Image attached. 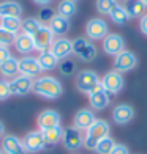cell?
Returning a JSON list of instances; mask_svg holds the SVG:
<instances>
[{"label": "cell", "instance_id": "5b68a950", "mask_svg": "<svg viewBox=\"0 0 147 154\" xmlns=\"http://www.w3.org/2000/svg\"><path fill=\"white\" fill-rule=\"evenodd\" d=\"M100 82L101 80L98 77V74L95 71H92V69H82L76 75V88L84 94H89Z\"/></svg>", "mask_w": 147, "mask_h": 154}, {"label": "cell", "instance_id": "1f68e13d", "mask_svg": "<svg viewBox=\"0 0 147 154\" xmlns=\"http://www.w3.org/2000/svg\"><path fill=\"white\" fill-rule=\"evenodd\" d=\"M119 5L117 0H95V8L100 14H108Z\"/></svg>", "mask_w": 147, "mask_h": 154}, {"label": "cell", "instance_id": "8fae6325", "mask_svg": "<svg viewBox=\"0 0 147 154\" xmlns=\"http://www.w3.org/2000/svg\"><path fill=\"white\" fill-rule=\"evenodd\" d=\"M32 38H33V44H35V51L44 52L51 49L54 39H55V35L51 32V29L47 25H43Z\"/></svg>", "mask_w": 147, "mask_h": 154}, {"label": "cell", "instance_id": "8d00e7d4", "mask_svg": "<svg viewBox=\"0 0 147 154\" xmlns=\"http://www.w3.org/2000/svg\"><path fill=\"white\" fill-rule=\"evenodd\" d=\"M111 154H130V149H128V146L123 145V143H116Z\"/></svg>", "mask_w": 147, "mask_h": 154}, {"label": "cell", "instance_id": "30bf717a", "mask_svg": "<svg viewBox=\"0 0 147 154\" xmlns=\"http://www.w3.org/2000/svg\"><path fill=\"white\" fill-rule=\"evenodd\" d=\"M22 143H24V148H25L27 152H40L47 146L46 140L43 137V132H41L40 129L27 132L24 140H22Z\"/></svg>", "mask_w": 147, "mask_h": 154}, {"label": "cell", "instance_id": "ffe728a7", "mask_svg": "<svg viewBox=\"0 0 147 154\" xmlns=\"http://www.w3.org/2000/svg\"><path fill=\"white\" fill-rule=\"evenodd\" d=\"M47 27L51 29V32L55 35V36H65V35L70 32V19L64 17V16H60V14H55L52 19H51V22L47 24Z\"/></svg>", "mask_w": 147, "mask_h": 154}, {"label": "cell", "instance_id": "836d02e7", "mask_svg": "<svg viewBox=\"0 0 147 154\" xmlns=\"http://www.w3.org/2000/svg\"><path fill=\"white\" fill-rule=\"evenodd\" d=\"M54 16H55V13H54V10L51 8V6H41V10L38 13V19H40V22L43 25L51 22V19Z\"/></svg>", "mask_w": 147, "mask_h": 154}, {"label": "cell", "instance_id": "4dcf8cb0", "mask_svg": "<svg viewBox=\"0 0 147 154\" xmlns=\"http://www.w3.org/2000/svg\"><path fill=\"white\" fill-rule=\"evenodd\" d=\"M116 146V142H114V138H111L109 135L108 137H104L101 138L100 142L96 143L95 146V154H111V151H113V148Z\"/></svg>", "mask_w": 147, "mask_h": 154}, {"label": "cell", "instance_id": "5bb4252c", "mask_svg": "<svg viewBox=\"0 0 147 154\" xmlns=\"http://www.w3.org/2000/svg\"><path fill=\"white\" fill-rule=\"evenodd\" d=\"M103 51H104V54L113 55V57L125 51L123 36H120V35H117V33H109L108 36L103 39Z\"/></svg>", "mask_w": 147, "mask_h": 154}, {"label": "cell", "instance_id": "3957f363", "mask_svg": "<svg viewBox=\"0 0 147 154\" xmlns=\"http://www.w3.org/2000/svg\"><path fill=\"white\" fill-rule=\"evenodd\" d=\"M73 55H76L82 61H92L96 57V47L89 38H74L73 39Z\"/></svg>", "mask_w": 147, "mask_h": 154}, {"label": "cell", "instance_id": "ab89813d", "mask_svg": "<svg viewBox=\"0 0 147 154\" xmlns=\"http://www.w3.org/2000/svg\"><path fill=\"white\" fill-rule=\"evenodd\" d=\"M33 2L37 3V5H40V6H47L49 3L52 2V0H33Z\"/></svg>", "mask_w": 147, "mask_h": 154}, {"label": "cell", "instance_id": "2e32d148", "mask_svg": "<svg viewBox=\"0 0 147 154\" xmlns=\"http://www.w3.org/2000/svg\"><path fill=\"white\" fill-rule=\"evenodd\" d=\"M37 124H38L40 131H46V129L55 128V126H60V115H59V112L52 110V109L43 110L38 115V118H37Z\"/></svg>", "mask_w": 147, "mask_h": 154}, {"label": "cell", "instance_id": "d4e9b609", "mask_svg": "<svg viewBox=\"0 0 147 154\" xmlns=\"http://www.w3.org/2000/svg\"><path fill=\"white\" fill-rule=\"evenodd\" d=\"M18 72H19V60L16 57H13V55L0 65V75L3 77H13Z\"/></svg>", "mask_w": 147, "mask_h": 154}, {"label": "cell", "instance_id": "ac0fdd59", "mask_svg": "<svg viewBox=\"0 0 147 154\" xmlns=\"http://www.w3.org/2000/svg\"><path fill=\"white\" fill-rule=\"evenodd\" d=\"M41 72L38 58L30 57V55H24L22 58H19V74L27 75V77H35Z\"/></svg>", "mask_w": 147, "mask_h": 154}, {"label": "cell", "instance_id": "60d3db41", "mask_svg": "<svg viewBox=\"0 0 147 154\" xmlns=\"http://www.w3.org/2000/svg\"><path fill=\"white\" fill-rule=\"evenodd\" d=\"M3 134H5V126H3L2 121H0V137H3Z\"/></svg>", "mask_w": 147, "mask_h": 154}, {"label": "cell", "instance_id": "ee69618b", "mask_svg": "<svg viewBox=\"0 0 147 154\" xmlns=\"http://www.w3.org/2000/svg\"><path fill=\"white\" fill-rule=\"evenodd\" d=\"M0 154H3V152H2V151H0Z\"/></svg>", "mask_w": 147, "mask_h": 154}, {"label": "cell", "instance_id": "603a6c76", "mask_svg": "<svg viewBox=\"0 0 147 154\" xmlns=\"http://www.w3.org/2000/svg\"><path fill=\"white\" fill-rule=\"evenodd\" d=\"M38 63H40L41 71H52V69H55L59 66L60 61L54 57V54L51 51H44V52H40Z\"/></svg>", "mask_w": 147, "mask_h": 154}, {"label": "cell", "instance_id": "9c48e42d", "mask_svg": "<svg viewBox=\"0 0 147 154\" xmlns=\"http://www.w3.org/2000/svg\"><path fill=\"white\" fill-rule=\"evenodd\" d=\"M138 66V57L136 54H133L131 51L125 49L123 52L114 57V71L117 72H128L131 69H135Z\"/></svg>", "mask_w": 147, "mask_h": 154}, {"label": "cell", "instance_id": "d6986e66", "mask_svg": "<svg viewBox=\"0 0 147 154\" xmlns=\"http://www.w3.org/2000/svg\"><path fill=\"white\" fill-rule=\"evenodd\" d=\"M95 113L92 109H81L74 113V118H73V126L78 128L79 131H87L90 126L95 123Z\"/></svg>", "mask_w": 147, "mask_h": 154}, {"label": "cell", "instance_id": "4fadbf2b", "mask_svg": "<svg viewBox=\"0 0 147 154\" xmlns=\"http://www.w3.org/2000/svg\"><path fill=\"white\" fill-rule=\"evenodd\" d=\"M10 91L15 96H25L33 91V77L18 75L10 82Z\"/></svg>", "mask_w": 147, "mask_h": 154}, {"label": "cell", "instance_id": "d6a6232c", "mask_svg": "<svg viewBox=\"0 0 147 154\" xmlns=\"http://www.w3.org/2000/svg\"><path fill=\"white\" fill-rule=\"evenodd\" d=\"M59 71H60L62 75H73L74 71H76V63L73 60H70V58L62 60L59 63Z\"/></svg>", "mask_w": 147, "mask_h": 154}, {"label": "cell", "instance_id": "cb8c5ba5", "mask_svg": "<svg viewBox=\"0 0 147 154\" xmlns=\"http://www.w3.org/2000/svg\"><path fill=\"white\" fill-rule=\"evenodd\" d=\"M123 6L127 10L130 19H138V17L141 19L145 14V6L141 0H127V3Z\"/></svg>", "mask_w": 147, "mask_h": 154}, {"label": "cell", "instance_id": "277c9868", "mask_svg": "<svg viewBox=\"0 0 147 154\" xmlns=\"http://www.w3.org/2000/svg\"><path fill=\"white\" fill-rule=\"evenodd\" d=\"M109 35V27L106 24V20L101 17H92L87 20L86 24V36L90 41H98L104 39Z\"/></svg>", "mask_w": 147, "mask_h": 154}, {"label": "cell", "instance_id": "6da1fadb", "mask_svg": "<svg viewBox=\"0 0 147 154\" xmlns=\"http://www.w3.org/2000/svg\"><path fill=\"white\" fill-rule=\"evenodd\" d=\"M33 93L44 99H57L64 93V87L59 79L51 75H43L33 80Z\"/></svg>", "mask_w": 147, "mask_h": 154}, {"label": "cell", "instance_id": "74e56055", "mask_svg": "<svg viewBox=\"0 0 147 154\" xmlns=\"http://www.w3.org/2000/svg\"><path fill=\"white\" fill-rule=\"evenodd\" d=\"M11 57V54H10V49L8 47H5V46H0V65L6 60V58H10Z\"/></svg>", "mask_w": 147, "mask_h": 154}, {"label": "cell", "instance_id": "484cf974", "mask_svg": "<svg viewBox=\"0 0 147 154\" xmlns=\"http://www.w3.org/2000/svg\"><path fill=\"white\" fill-rule=\"evenodd\" d=\"M41 132H43V137L46 140L47 146L57 145V143L62 142V138H64V128H62V126H55V128L41 131Z\"/></svg>", "mask_w": 147, "mask_h": 154}, {"label": "cell", "instance_id": "4316f807", "mask_svg": "<svg viewBox=\"0 0 147 154\" xmlns=\"http://www.w3.org/2000/svg\"><path fill=\"white\" fill-rule=\"evenodd\" d=\"M109 17H111V20H113L116 25H127L128 20H130L127 10H125V6L120 5V3H119L116 8L109 13Z\"/></svg>", "mask_w": 147, "mask_h": 154}, {"label": "cell", "instance_id": "f35d334b", "mask_svg": "<svg viewBox=\"0 0 147 154\" xmlns=\"http://www.w3.org/2000/svg\"><path fill=\"white\" fill-rule=\"evenodd\" d=\"M139 30H141L142 35H145V36H147V13L141 19H139Z\"/></svg>", "mask_w": 147, "mask_h": 154}, {"label": "cell", "instance_id": "b9f144b4", "mask_svg": "<svg viewBox=\"0 0 147 154\" xmlns=\"http://www.w3.org/2000/svg\"><path fill=\"white\" fill-rule=\"evenodd\" d=\"M141 2L144 3V6H147V0H141Z\"/></svg>", "mask_w": 147, "mask_h": 154}, {"label": "cell", "instance_id": "9a60e30c", "mask_svg": "<svg viewBox=\"0 0 147 154\" xmlns=\"http://www.w3.org/2000/svg\"><path fill=\"white\" fill-rule=\"evenodd\" d=\"M113 121L119 126H125L133 121L135 118V109H133L130 104H117V106L113 109Z\"/></svg>", "mask_w": 147, "mask_h": 154}, {"label": "cell", "instance_id": "44dd1931", "mask_svg": "<svg viewBox=\"0 0 147 154\" xmlns=\"http://www.w3.org/2000/svg\"><path fill=\"white\" fill-rule=\"evenodd\" d=\"M15 49L22 55H29L32 51H35L33 38L30 36V35H25V33L21 32L15 38Z\"/></svg>", "mask_w": 147, "mask_h": 154}, {"label": "cell", "instance_id": "83f0119b", "mask_svg": "<svg viewBox=\"0 0 147 154\" xmlns=\"http://www.w3.org/2000/svg\"><path fill=\"white\" fill-rule=\"evenodd\" d=\"M76 11H78V5H76V2H73V0H62L57 5V14L64 16L67 19L73 17L76 14Z\"/></svg>", "mask_w": 147, "mask_h": 154}, {"label": "cell", "instance_id": "7bdbcfd3", "mask_svg": "<svg viewBox=\"0 0 147 154\" xmlns=\"http://www.w3.org/2000/svg\"><path fill=\"white\" fill-rule=\"evenodd\" d=\"M73 2H78V0H73Z\"/></svg>", "mask_w": 147, "mask_h": 154}, {"label": "cell", "instance_id": "7a4b0ae2", "mask_svg": "<svg viewBox=\"0 0 147 154\" xmlns=\"http://www.w3.org/2000/svg\"><path fill=\"white\" fill-rule=\"evenodd\" d=\"M109 132H111L109 123L106 120H98V118H96L95 123L86 131V135H84V148L93 151L96 143L100 142L101 138L108 137Z\"/></svg>", "mask_w": 147, "mask_h": 154}, {"label": "cell", "instance_id": "8992f818", "mask_svg": "<svg viewBox=\"0 0 147 154\" xmlns=\"http://www.w3.org/2000/svg\"><path fill=\"white\" fill-rule=\"evenodd\" d=\"M87 96H89V104H90V109L92 110H96V112L104 110L111 104V94L104 90L101 82L98 83Z\"/></svg>", "mask_w": 147, "mask_h": 154}, {"label": "cell", "instance_id": "7c38bea8", "mask_svg": "<svg viewBox=\"0 0 147 154\" xmlns=\"http://www.w3.org/2000/svg\"><path fill=\"white\" fill-rule=\"evenodd\" d=\"M49 51L54 54V57L57 58L59 61L67 60L70 55L73 54V41L68 39V38H64V36L55 38Z\"/></svg>", "mask_w": 147, "mask_h": 154}, {"label": "cell", "instance_id": "e0dca14e", "mask_svg": "<svg viewBox=\"0 0 147 154\" xmlns=\"http://www.w3.org/2000/svg\"><path fill=\"white\" fill-rule=\"evenodd\" d=\"M2 152L3 154H27L22 140L16 135H5L2 138Z\"/></svg>", "mask_w": 147, "mask_h": 154}, {"label": "cell", "instance_id": "e575fe53", "mask_svg": "<svg viewBox=\"0 0 147 154\" xmlns=\"http://www.w3.org/2000/svg\"><path fill=\"white\" fill-rule=\"evenodd\" d=\"M15 38H16L15 33H11L8 30H5L3 27H0V46L8 47L10 44H15Z\"/></svg>", "mask_w": 147, "mask_h": 154}, {"label": "cell", "instance_id": "52a82bcc", "mask_svg": "<svg viewBox=\"0 0 147 154\" xmlns=\"http://www.w3.org/2000/svg\"><path fill=\"white\" fill-rule=\"evenodd\" d=\"M62 143L68 151H78L79 148L84 146V135L82 131H79L74 126H68L67 129H64V138Z\"/></svg>", "mask_w": 147, "mask_h": 154}, {"label": "cell", "instance_id": "7402d4cb", "mask_svg": "<svg viewBox=\"0 0 147 154\" xmlns=\"http://www.w3.org/2000/svg\"><path fill=\"white\" fill-rule=\"evenodd\" d=\"M22 6L15 0H6L0 3V17H21Z\"/></svg>", "mask_w": 147, "mask_h": 154}, {"label": "cell", "instance_id": "f546056e", "mask_svg": "<svg viewBox=\"0 0 147 154\" xmlns=\"http://www.w3.org/2000/svg\"><path fill=\"white\" fill-rule=\"evenodd\" d=\"M0 27H3L5 30L18 35V32L22 27V19L21 17H0Z\"/></svg>", "mask_w": 147, "mask_h": 154}, {"label": "cell", "instance_id": "f1b7e54d", "mask_svg": "<svg viewBox=\"0 0 147 154\" xmlns=\"http://www.w3.org/2000/svg\"><path fill=\"white\" fill-rule=\"evenodd\" d=\"M41 27H43V24L40 22L38 17H27V19L22 20V27H21V30H22V33L33 36V35L37 33Z\"/></svg>", "mask_w": 147, "mask_h": 154}, {"label": "cell", "instance_id": "ba28073f", "mask_svg": "<svg viewBox=\"0 0 147 154\" xmlns=\"http://www.w3.org/2000/svg\"><path fill=\"white\" fill-rule=\"evenodd\" d=\"M101 85L104 87V90L111 94V96H114V94H119L123 90V85H125V80H123V75L120 72H117V71H108L106 74L103 75V79H101Z\"/></svg>", "mask_w": 147, "mask_h": 154}, {"label": "cell", "instance_id": "d590c367", "mask_svg": "<svg viewBox=\"0 0 147 154\" xmlns=\"http://www.w3.org/2000/svg\"><path fill=\"white\" fill-rule=\"evenodd\" d=\"M11 96L10 91V82H6L5 79H0V101L6 99V97Z\"/></svg>", "mask_w": 147, "mask_h": 154}]
</instances>
